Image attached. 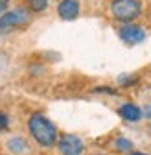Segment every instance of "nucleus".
I'll use <instances>...</instances> for the list:
<instances>
[{
  "instance_id": "1",
  "label": "nucleus",
  "mask_w": 151,
  "mask_h": 155,
  "mask_svg": "<svg viewBox=\"0 0 151 155\" xmlns=\"http://www.w3.org/2000/svg\"><path fill=\"white\" fill-rule=\"evenodd\" d=\"M28 129L31 139L41 148H52L57 142V127L55 124L46 118L43 113H33L28 118Z\"/></svg>"
},
{
  "instance_id": "2",
  "label": "nucleus",
  "mask_w": 151,
  "mask_h": 155,
  "mask_svg": "<svg viewBox=\"0 0 151 155\" xmlns=\"http://www.w3.org/2000/svg\"><path fill=\"white\" fill-rule=\"evenodd\" d=\"M140 13H142L140 0H112L111 2V15L124 24L137 21Z\"/></svg>"
},
{
  "instance_id": "3",
  "label": "nucleus",
  "mask_w": 151,
  "mask_h": 155,
  "mask_svg": "<svg viewBox=\"0 0 151 155\" xmlns=\"http://www.w3.org/2000/svg\"><path fill=\"white\" fill-rule=\"evenodd\" d=\"M30 22H31V15L28 9H24V8L11 9L4 15H0V33H8L13 30L26 28Z\"/></svg>"
},
{
  "instance_id": "4",
  "label": "nucleus",
  "mask_w": 151,
  "mask_h": 155,
  "mask_svg": "<svg viewBox=\"0 0 151 155\" xmlns=\"http://www.w3.org/2000/svg\"><path fill=\"white\" fill-rule=\"evenodd\" d=\"M55 144H57L61 155H81L85 151V144L78 135H70V133L61 135Z\"/></svg>"
},
{
  "instance_id": "5",
  "label": "nucleus",
  "mask_w": 151,
  "mask_h": 155,
  "mask_svg": "<svg viewBox=\"0 0 151 155\" xmlns=\"http://www.w3.org/2000/svg\"><path fill=\"white\" fill-rule=\"evenodd\" d=\"M118 35H120L122 41L127 43V45H138V43H142L144 39H146L144 28L142 26H137V24H124L120 28Z\"/></svg>"
},
{
  "instance_id": "6",
  "label": "nucleus",
  "mask_w": 151,
  "mask_h": 155,
  "mask_svg": "<svg viewBox=\"0 0 151 155\" xmlns=\"http://www.w3.org/2000/svg\"><path fill=\"white\" fill-rule=\"evenodd\" d=\"M57 13L63 21H74L79 15V2L78 0H61L57 6Z\"/></svg>"
},
{
  "instance_id": "7",
  "label": "nucleus",
  "mask_w": 151,
  "mask_h": 155,
  "mask_svg": "<svg viewBox=\"0 0 151 155\" xmlns=\"http://www.w3.org/2000/svg\"><path fill=\"white\" fill-rule=\"evenodd\" d=\"M118 114L122 116L124 120H127V122H138L142 116H144V114H142V109H140L137 104H131V102L120 105V107H118Z\"/></svg>"
},
{
  "instance_id": "8",
  "label": "nucleus",
  "mask_w": 151,
  "mask_h": 155,
  "mask_svg": "<svg viewBox=\"0 0 151 155\" xmlns=\"http://www.w3.org/2000/svg\"><path fill=\"white\" fill-rule=\"evenodd\" d=\"M6 148H8V151L13 153V155H24V153H28L30 144H28V140L22 139V137H13V139H9V140L6 142Z\"/></svg>"
},
{
  "instance_id": "9",
  "label": "nucleus",
  "mask_w": 151,
  "mask_h": 155,
  "mask_svg": "<svg viewBox=\"0 0 151 155\" xmlns=\"http://www.w3.org/2000/svg\"><path fill=\"white\" fill-rule=\"evenodd\" d=\"M133 146H135L133 140H129L125 137H118L114 140V150L120 151V153H131V151H133Z\"/></svg>"
},
{
  "instance_id": "10",
  "label": "nucleus",
  "mask_w": 151,
  "mask_h": 155,
  "mask_svg": "<svg viewBox=\"0 0 151 155\" xmlns=\"http://www.w3.org/2000/svg\"><path fill=\"white\" fill-rule=\"evenodd\" d=\"M28 6L33 13H41L48 8V0H28Z\"/></svg>"
},
{
  "instance_id": "11",
  "label": "nucleus",
  "mask_w": 151,
  "mask_h": 155,
  "mask_svg": "<svg viewBox=\"0 0 151 155\" xmlns=\"http://www.w3.org/2000/svg\"><path fill=\"white\" fill-rule=\"evenodd\" d=\"M8 127H9V116H8L6 113L0 111V131H4V129H8Z\"/></svg>"
},
{
  "instance_id": "12",
  "label": "nucleus",
  "mask_w": 151,
  "mask_h": 155,
  "mask_svg": "<svg viewBox=\"0 0 151 155\" xmlns=\"http://www.w3.org/2000/svg\"><path fill=\"white\" fill-rule=\"evenodd\" d=\"M118 81H120L122 85H131V83H135V81H137V78H133V76H120V78H118Z\"/></svg>"
},
{
  "instance_id": "13",
  "label": "nucleus",
  "mask_w": 151,
  "mask_h": 155,
  "mask_svg": "<svg viewBox=\"0 0 151 155\" xmlns=\"http://www.w3.org/2000/svg\"><path fill=\"white\" fill-rule=\"evenodd\" d=\"M9 8V0H0V15H4Z\"/></svg>"
},
{
  "instance_id": "14",
  "label": "nucleus",
  "mask_w": 151,
  "mask_h": 155,
  "mask_svg": "<svg viewBox=\"0 0 151 155\" xmlns=\"http://www.w3.org/2000/svg\"><path fill=\"white\" fill-rule=\"evenodd\" d=\"M142 114L146 116V118H151V104H147V105L144 107V111H142Z\"/></svg>"
},
{
  "instance_id": "15",
  "label": "nucleus",
  "mask_w": 151,
  "mask_h": 155,
  "mask_svg": "<svg viewBox=\"0 0 151 155\" xmlns=\"http://www.w3.org/2000/svg\"><path fill=\"white\" fill-rule=\"evenodd\" d=\"M131 155H147V153H144V151H133Z\"/></svg>"
},
{
  "instance_id": "16",
  "label": "nucleus",
  "mask_w": 151,
  "mask_h": 155,
  "mask_svg": "<svg viewBox=\"0 0 151 155\" xmlns=\"http://www.w3.org/2000/svg\"><path fill=\"white\" fill-rule=\"evenodd\" d=\"M92 155H105V153H92Z\"/></svg>"
}]
</instances>
